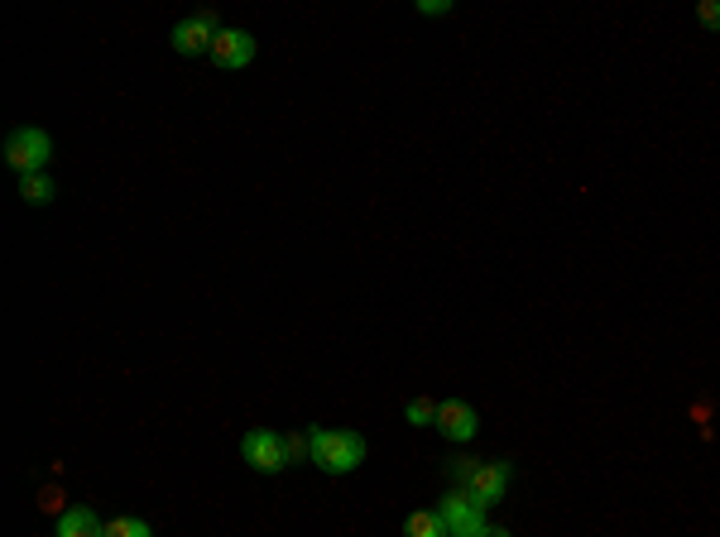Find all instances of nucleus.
Masks as SVG:
<instances>
[{
  "label": "nucleus",
  "instance_id": "nucleus-9",
  "mask_svg": "<svg viewBox=\"0 0 720 537\" xmlns=\"http://www.w3.org/2000/svg\"><path fill=\"white\" fill-rule=\"evenodd\" d=\"M58 537H101V523L87 504H72L63 518H58Z\"/></svg>",
  "mask_w": 720,
  "mask_h": 537
},
{
  "label": "nucleus",
  "instance_id": "nucleus-17",
  "mask_svg": "<svg viewBox=\"0 0 720 537\" xmlns=\"http://www.w3.org/2000/svg\"><path fill=\"white\" fill-rule=\"evenodd\" d=\"M418 10H423V15H447V0H423V5H418Z\"/></svg>",
  "mask_w": 720,
  "mask_h": 537
},
{
  "label": "nucleus",
  "instance_id": "nucleus-5",
  "mask_svg": "<svg viewBox=\"0 0 720 537\" xmlns=\"http://www.w3.org/2000/svg\"><path fill=\"white\" fill-rule=\"evenodd\" d=\"M509 480H514L509 461H480V466L471 470V480H466L461 490L471 494L480 509H495L500 499H504V490H509Z\"/></svg>",
  "mask_w": 720,
  "mask_h": 537
},
{
  "label": "nucleus",
  "instance_id": "nucleus-7",
  "mask_svg": "<svg viewBox=\"0 0 720 537\" xmlns=\"http://www.w3.org/2000/svg\"><path fill=\"white\" fill-rule=\"evenodd\" d=\"M212 63L226 68V72H240L255 63V39H250L245 29H221L212 44Z\"/></svg>",
  "mask_w": 720,
  "mask_h": 537
},
{
  "label": "nucleus",
  "instance_id": "nucleus-14",
  "mask_svg": "<svg viewBox=\"0 0 720 537\" xmlns=\"http://www.w3.org/2000/svg\"><path fill=\"white\" fill-rule=\"evenodd\" d=\"M476 466H480V456H456L447 470H452V480H456V485H466V480H471V470H476Z\"/></svg>",
  "mask_w": 720,
  "mask_h": 537
},
{
  "label": "nucleus",
  "instance_id": "nucleus-15",
  "mask_svg": "<svg viewBox=\"0 0 720 537\" xmlns=\"http://www.w3.org/2000/svg\"><path fill=\"white\" fill-rule=\"evenodd\" d=\"M696 15H701V24L720 29V0H701V5H696Z\"/></svg>",
  "mask_w": 720,
  "mask_h": 537
},
{
  "label": "nucleus",
  "instance_id": "nucleus-11",
  "mask_svg": "<svg viewBox=\"0 0 720 537\" xmlns=\"http://www.w3.org/2000/svg\"><path fill=\"white\" fill-rule=\"evenodd\" d=\"M53 178L48 174H29V178H20V198L29 202V206H44V202H53Z\"/></svg>",
  "mask_w": 720,
  "mask_h": 537
},
{
  "label": "nucleus",
  "instance_id": "nucleus-8",
  "mask_svg": "<svg viewBox=\"0 0 720 537\" xmlns=\"http://www.w3.org/2000/svg\"><path fill=\"white\" fill-rule=\"evenodd\" d=\"M437 427H442V437H447V442H471V437L480 432V418H476L471 403L447 398V403H437Z\"/></svg>",
  "mask_w": 720,
  "mask_h": 537
},
{
  "label": "nucleus",
  "instance_id": "nucleus-4",
  "mask_svg": "<svg viewBox=\"0 0 720 537\" xmlns=\"http://www.w3.org/2000/svg\"><path fill=\"white\" fill-rule=\"evenodd\" d=\"M437 514H442V523H447L452 537H480V533L490 528V523H485V509H480L476 499L461 490V485H452V490L442 494Z\"/></svg>",
  "mask_w": 720,
  "mask_h": 537
},
{
  "label": "nucleus",
  "instance_id": "nucleus-16",
  "mask_svg": "<svg viewBox=\"0 0 720 537\" xmlns=\"http://www.w3.org/2000/svg\"><path fill=\"white\" fill-rule=\"evenodd\" d=\"M284 446H288V461H308V437H284Z\"/></svg>",
  "mask_w": 720,
  "mask_h": 537
},
{
  "label": "nucleus",
  "instance_id": "nucleus-18",
  "mask_svg": "<svg viewBox=\"0 0 720 537\" xmlns=\"http://www.w3.org/2000/svg\"><path fill=\"white\" fill-rule=\"evenodd\" d=\"M480 537H509V533H504V528H485V533H480Z\"/></svg>",
  "mask_w": 720,
  "mask_h": 537
},
{
  "label": "nucleus",
  "instance_id": "nucleus-2",
  "mask_svg": "<svg viewBox=\"0 0 720 537\" xmlns=\"http://www.w3.org/2000/svg\"><path fill=\"white\" fill-rule=\"evenodd\" d=\"M48 158H53V140H48V130H39V126H20V130H10V140H5V164L15 168L20 178L44 174Z\"/></svg>",
  "mask_w": 720,
  "mask_h": 537
},
{
  "label": "nucleus",
  "instance_id": "nucleus-12",
  "mask_svg": "<svg viewBox=\"0 0 720 537\" xmlns=\"http://www.w3.org/2000/svg\"><path fill=\"white\" fill-rule=\"evenodd\" d=\"M101 537H154V533H149V523L144 518H111L101 528Z\"/></svg>",
  "mask_w": 720,
  "mask_h": 537
},
{
  "label": "nucleus",
  "instance_id": "nucleus-13",
  "mask_svg": "<svg viewBox=\"0 0 720 537\" xmlns=\"http://www.w3.org/2000/svg\"><path fill=\"white\" fill-rule=\"evenodd\" d=\"M404 418L413 422V427L437 422V403H432V398H413V403H408V408H404Z\"/></svg>",
  "mask_w": 720,
  "mask_h": 537
},
{
  "label": "nucleus",
  "instance_id": "nucleus-10",
  "mask_svg": "<svg viewBox=\"0 0 720 537\" xmlns=\"http://www.w3.org/2000/svg\"><path fill=\"white\" fill-rule=\"evenodd\" d=\"M404 537H452L447 523H442L437 509H418V514L404 518Z\"/></svg>",
  "mask_w": 720,
  "mask_h": 537
},
{
  "label": "nucleus",
  "instance_id": "nucleus-6",
  "mask_svg": "<svg viewBox=\"0 0 720 537\" xmlns=\"http://www.w3.org/2000/svg\"><path fill=\"white\" fill-rule=\"evenodd\" d=\"M216 34H221V24H216V15H188L183 24H173V53H183V58H197V53H207L212 58V44H216Z\"/></svg>",
  "mask_w": 720,
  "mask_h": 537
},
{
  "label": "nucleus",
  "instance_id": "nucleus-1",
  "mask_svg": "<svg viewBox=\"0 0 720 537\" xmlns=\"http://www.w3.org/2000/svg\"><path fill=\"white\" fill-rule=\"evenodd\" d=\"M308 461L327 475H351L365 461V437L346 427H312L308 432Z\"/></svg>",
  "mask_w": 720,
  "mask_h": 537
},
{
  "label": "nucleus",
  "instance_id": "nucleus-3",
  "mask_svg": "<svg viewBox=\"0 0 720 537\" xmlns=\"http://www.w3.org/2000/svg\"><path fill=\"white\" fill-rule=\"evenodd\" d=\"M240 456H245V466L260 470V475H279V470L293 466V461H288V446H284V432H274V427H255V432H245Z\"/></svg>",
  "mask_w": 720,
  "mask_h": 537
}]
</instances>
